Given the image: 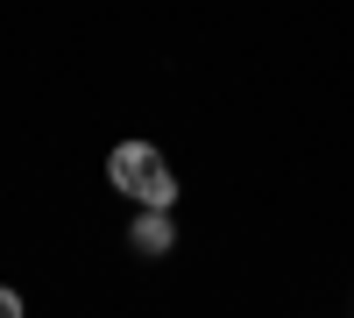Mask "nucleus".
<instances>
[{
    "label": "nucleus",
    "instance_id": "1",
    "mask_svg": "<svg viewBox=\"0 0 354 318\" xmlns=\"http://www.w3.org/2000/svg\"><path fill=\"white\" fill-rule=\"evenodd\" d=\"M106 177L121 184L135 206H177V177L163 170V156L149 149V141H121V149L106 156Z\"/></svg>",
    "mask_w": 354,
    "mask_h": 318
},
{
    "label": "nucleus",
    "instance_id": "2",
    "mask_svg": "<svg viewBox=\"0 0 354 318\" xmlns=\"http://www.w3.org/2000/svg\"><path fill=\"white\" fill-rule=\"evenodd\" d=\"M128 241H135V255H170V241H177L170 206H142V212H135V226H128Z\"/></svg>",
    "mask_w": 354,
    "mask_h": 318
},
{
    "label": "nucleus",
    "instance_id": "3",
    "mask_svg": "<svg viewBox=\"0 0 354 318\" xmlns=\"http://www.w3.org/2000/svg\"><path fill=\"white\" fill-rule=\"evenodd\" d=\"M0 318H21V297L15 290H0Z\"/></svg>",
    "mask_w": 354,
    "mask_h": 318
}]
</instances>
